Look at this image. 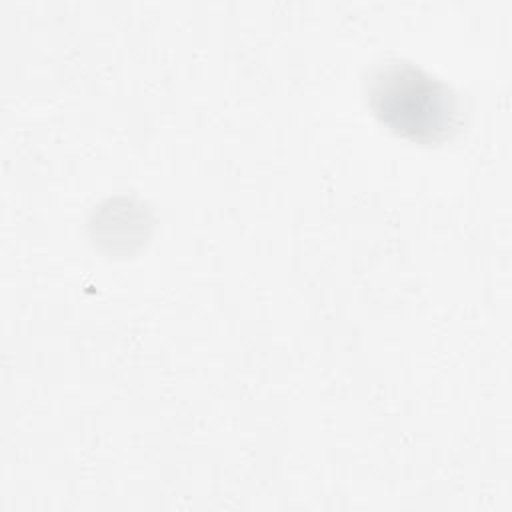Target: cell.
Returning a JSON list of instances; mask_svg holds the SVG:
<instances>
[{
    "label": "cell",
    "instance_id": "1",
    "mask_svg": "<svg viewBox=\"0 0 512 512\" xmlns=\"http://www.w3.org/2000/svg\"><path fill=\"white\" fill-rule=\"evenodd\" d=\"M366 94L378 120L404 138L436 142L454 128L458 114L454 92L410 62L386 60L374 66Z\"/></svg>",
    "mask_w": 512,
    "mask_h": 512
}]
</instances>
